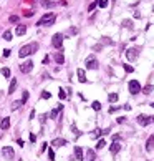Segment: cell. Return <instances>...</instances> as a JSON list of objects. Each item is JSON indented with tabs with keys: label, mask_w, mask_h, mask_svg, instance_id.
Segmentation results:
<instances>
[{
	"label": "cell",
	"mask_w": 154,
	"mask_h": 161,
	"mask_svg": "<svg viewBox=\"0 0 154 161\" xmlns=\"http://www.w3.org/2000/svg\"><path fill=\"white\" fill-rule=\"evenodd\" d=\"M38 50V43L36 42H32V43H28V45H23L22 48H20V52H18V56L20 58H25V56H30V55H33V53Z\"/></svg>",
	"instance_id": "cell-1"
},
{
	"label": "cell",
	"mask_w": 154,
	"mask_h": 161,
	"mask_svg": "<svg viewBox=\"0 0 154 161\" xmlns=\"http://www.w3.org/2000/svg\"><path fill=\"white\" fill-rule=\"evenodd\" d=\"M53 22H55V15H53V13H45V15L36 22V27H38V25H51Z\"/></svg>",
	"instance_id": "cell-2"
},
{
	"label": "cell",
	"mask_w": 154,
	"mask_h": 161,
	"mask_svg": "<svg viewBox=\"0 0 154 161\" xmlns=\"http://www.w3.org/2000/svg\"><path fill=\"white\" fill-rule=\"evenodd\" d=\"M128 88H129L131 95H138V93L141 91V85H139L138 80H131L129 83H128Z\"/></svg>",
	"instance_id": "cell-3"
},
{
	"label": "cell",
	"mask_w": 154,
	"mask_h": 161,
	"mask_svg": "<svg viewBox=\"0 0 154 161\" xmlns=\"http://www.w3.org/2000/svg\"><path fill=\"white\" fill-rule=\"evenodd\" d=\"M61 45H63V35L61 33H55V35L51 37V47L61 48Z\"/></svg>",
	"instance_id": "cell-4"
},
{
	"label": "cell",
	"mask_w": 154,
	"mask_h": 161,
	"mask_svg": "<svg viewBox=\"0 0 154 161\" xmlns=\"http://www.w3.org/2000/svg\"><path fill=\"white\" fill-rule=\"evenodd\" d=\"M2 154H4V158H7V159H12V158L15 156V151H13L12 146H4V148H2Z\"/></svg>",
	"instance_id": "cell-5"
},
{
	"label": "cell",
	"mask_w": 154,
	"mask_h": 161,
	"mask_svg": "<svg viewBox=\"0 0 154 161\" xmlns=\"http://www.w3.org/2000/svg\"><path fill=\"white\" fill-rule=\"evenodd\" d=\"M86 68L88 70H96L98 68V60L95 56H88L86 58Z\"/></svg>",
	"instance_id": "cell-6"
},
{
	"label": "cell",
	"mask_w": 154,
	"mask_h": 161,
	"mask_svg": "<svg viewBox=\"0 0 154 161\" xmlns=\"http://www.w3.org/2000/svg\"><path fill=\"white\" fill-rule=\"evenodd\" d=\"M32 68H33V61L32 60H27L25 63L20 65V72H22V73H30Z\"/></svg>",
	"instance_id": "cell-7"
},
{
	"label": "cell",
	"mask_w": 154,
	"mask_h": 161,
	"mask_svg": "<svg viewBox=\"0 0 154 161\" xmlns=\"http://www.w3.org/2000/svg\"><path fill=\"white\" fill-rule=\"evenodd\" d=\"M138 55H139V52H138V48H129L126 52V58L129 61H134L136 58H138Z\"/></svg>",
	"instance_id": "cell-8"
},
{
	"label": "cell",
	"mask_w": 154,
	"mask_h": 161,
	"mask_svg": "<svg viewBox=\"0 0 154 161\" xmlns=\"http://www.w3.org/2000/svg\"><path fill=\"white\" fill-rule=\"evenodd\" d=\"M138 123L141 126H147L151 123V116H146V115H139L138 116Z\"/></svg>",
	"instance_id": "cell-9"
},
{
	"label": "cell",
	"mask_w": 154,
	"mask_h": 161,
	"mask_svg": "<svg viewBox=\"0 0 154 161\" xmlns=\"http://www.w3.org/2000/svg\"><path fill=\"white\" fill-rule=\"evenodd\" d=\"M119 149H121V145H119V141H113V143H111V146H109V151H111V154H116V153H119Z\"/></svg>",
	"instance_id": "cell-10"
},
{
	"label": "cell",
	"mask_w": 154,
	"mask_h": 161,
	"mask_svg": "<svg viewBox=\"0 0 154 161\" xmlns=\"http://www.w3.org/2000/svg\"><path fill=\"white\" fill-rule=\"evenodd\" d=\"M76 75H78V80L81 81V83H86V81H88V78H86V75H85V70L83 68L76 70Z\"/></svg>",
	"instance_id": "cell-11"
},
{
	"label": "cell",
	"mask_w": 154,
	"mask_h": 161,
	"mask_svg": "<svg viewBox=\"0 0 154 161\" xmlns=\"http://www.w3.org/2000/svg\"><path fill=\"white\" fill-rule=\"evenodd\" d=\"M51 145H53V146H56V148H60V146L68 145V141H66V140H63V138H56V140H53V141H51Z\"/></svg>",
	"instance_id": "cell-12"
},
{
	"label": "cell",
	"mask_w": 154,
	"mask_h": 161,
	"mask_svg": "<svg viewBox=\"0 0 154 161\" xmlns=\"http://www.w3.org/2000/svg\"><path fill=\"white\" fill-rule=\"evenodd\" d=\"M25 33H27V27H25V25H17V28H15V35L22 37V35H25Z\"/></svg>",
	"instance_id": "cell-13"
},
{
	"label": "cell",
	"mask_w": 154,
	"mask_h": 161,
	"mask_svg": "<svg viewBox=\"0 0 154 161\" xmlns=\"http://www.w3.org/2000/svg\"><path fill=\"white\" fill-rule=\"evenodd\" d=\"M53 58H55V61L58 65H61V63H65V55L61 52H58V53H55V56H53Z\"/></svg>",
	"instance_id": "cell-14"
},
{
	"label": "cell",
	"mask_w": 154,
	"mask_h": 161,
	"mask_svg": "<svg viewBox=\"0 0 154 161\" xmlns=\"http://www.w3.org/2000/svg\"><path fill=\"white\" fill-rule=\"evenodd\" d=\"M75 156L78 158V161H83V148L76 146V148H75Z\"/></svg>",
	"instance_id": "cell-15"
},
{
	"label": "cell",
	"mask_w": 154,
	"mask_h": 161,
	"mask_svg": "<svg viewBox=\"0 0 154 161\" xmlns=\"http://www.w3.org/2000/svg\"><path fill=\"white\" fill-rule=\"evenodd\" d=\"M95 158H96V153L93 151V149H88L86 151V159L85 161H95Z\"/></svg>",
	"instance_id": "cell-16"
},
{
	"label": "cell",
	"mask_w": 154,
	"mask_h": 161,
	"mask_svg": "<svg viewBox=\"0 0 154 161\" xmlns=\"http://www.w3.org/2000/svg\"><path fill=\"white\" fill-rule=\"evenodd\" d=\"M40 5L43 8H51V7H55V2H50V0H42L40 2Z\"/></svg>",
	"instance_id": "cell-17"
},
{
	"label": "cell",
	"mask_w": 154,
	"mask_h": 161,
	"mask_svg": "<svg viewBox=\"0 0 154 161\" xmlns=\"http://www.w3.org/2000/svg\"><path fill=\"white\" fill-rule=\"evenodd\" d=\"M0 128H2V130H8V128H10V118H4L2 123H0Z\"/></svg>",
	"instance_id": "cell-18"
},
{
	"label": "cell",
	"mask_w": 154,
	"mask_h": 161,
	"mask_svg": "<svg viewBox=\"0 0 154 161\" xmlns=\"http://www.w3.org/2000/svg\"><path fill=\"white\" fill-rule=\"evenodd\" d=\"M118 98H119L118 93H109V95H108V101H109V103H116Z\"/></svg>",
	"instance_id": "cell-19"
},
{
	"label": "cell",
	"mask_w": 154,
	"mask_h": 161,
	"mask_svg": "<svg viewBox=\"0 0 154 161\" xmlns=\"http://www.w3.org/2000/svg\"><path fill=\"white\" fill-rule=\"evenodd\" d=\"M15 88H17V80H15V78H12V81H10V86H8V93L12 95V93L15 91Z\"/></svg>",
	"instance_id": "cell-20"
},
{
	"label": "cell",
	"mask_w": 154,
	"mask_h": 161,
	"mask_svg": "<svg viewBox=\"0 0 154 161\" xmlns=\"http://www.w3.org/2000/svg\"><path fill=\"white\" fill-rule=\"evenodd\" d=\"M22 105H23V101H22V100H17V101H13V103H12V111H17V110H18Z\"/></svg>",
	"instance_id": "cell-21"
},
{
	"label": "cell",
	"mask_w": 154,
	"mask_h": 161,
	"mask_svg": "<svg viewBox=\"0 0 154 161\" xmlns=\"http://www.w3.org/2000/svg\"><path fill=\"white\" fill-rule=\"evenodd\" d=\"M12 37H13V33H12V30H5V32H4V40H7V42H10V40H12Z\"/></svg>",
	"instance_id": "cell-22"
},
{
	"label": "cell",
	"mask_w": 154,
	"mask_h": 161,
	"mask_svg": "<svg viewBox=\"0 0 154 161\" xmlns=\"http://www.w3.org/2000/svg\"><path fill=\"white\" fill-rule=\"evenodd\" d=\"M121 25H123L124 28H133V20H128V18H126V20L121 22Z\"/></svg>",
	"instance_id": "cell-23"
},
{
	"label": "cell",
	"mask_w": 154,
	"mask_h": 161,
	"mask_svg": "<svg viewBox=\"0 0 154 161\" xmlns=\"http://www.w3.org/2000/svg\"><path fill=\"white\" fill-rule=\"evenodd\" d=\"M2 75H4L5 78H10V77H12V73H10V68L4 67V68H2Z\"/></svg>",
	"instance_id": "cell-24"
},
{
	"label": "cell",
	"mask_w": 154,
	"mask_h": 161,
	"mask_svg": "<svg viewBox=\"0 0 154 161\" xmlns=\"http://www.w3.org/2000/svg\"><path fill=\"white\" fill-rule=\"evenodd\" d=\"M96 2H98V5H99L101 8H106L108 4H109V0H96Z\"/></svg>",
	"instance_id": "cell-25"
},
{
	"label": "cell",
	"mask_w": 154,
	"mask_h": 161,
	"mask_svg": "<svg viewBox=\"0 0 154 161\" xmlns=\"http://www.w3.org/2000/svg\"><path fill=\"white\" fill-rule=\"evenodd\" d=\"M91 108L99 111V110H101V103H99V101H93V103H91Z\"/></svg>",
	"instance_id": "cell-26"
},
{
	"label": "cell",
	"mask_w": 154,
	"mask_h": 161,
	"mask_svg": "<svg viewBox=\"0 0 154 161\" xmlns=\"http://www.w3.org/2000/svg\"><path fill=\"white\" fill-rule=\"evenodd\" d=\"M152 88H154L152 85H146V86H144V90H141V91H142V93H146V95H149V93L152 91Z\"/></svg>",
	"instance_id": "cell-27"
},
{
	"label": "cell",
	"mask_w": 154,
	"mask_h": 161,
	"mask_svg": "<svg viewBox=\"0 0 154 161\" xmlns=\"http://www.w3.org/2000/svg\"><path fill=\"white\" fill-rule=\"evenodd\" d=\"M101 135H103V131H101V130H99V128H96L95 131L91 133V138H98V136H101Z\"/></svg>",
	"instance_id": "cell-28"
},
{
	"label": "cell",
	"mask_w": 154,
	"mask_h": 161,
	"mask_svg": "<svg viewBox=\"0 0 154 161\" xmlns=\"http://www.w3.org/2000/svg\"><path fill=\"white\" fill-rule=\"evenodd\" d=\"M104 146H106V141H104V140H99L98 145H96V149H103Z\"/></svg>",
	"instance_id": "cell-29"
},
{
	"label": "cell",
	"mask_w": 154,
	"mask_h": 161,
	"mask_svg": "<svg viewBox=\"0 0 154 161\" xmlns=\"http://www.w3.org/2000/svg\"><path fill=\"white\" fill-rule=\"evenodd\" d=\"M58 91H60V93H58V96H60V100H65V98H66V96H68L66 93H65V90H63V88H60V90H58Z\"/></svg>",
	"instance_id": "cell-30"
},
{
	"label": "cell",
	"mask_w": 154,
	"mask_h": 161,
	"mask_svg": "<svg viewBox=\"0 0 154 161\" xmlns=\"http://www.w3.org/2000/svg\"><path fill=\"white\" fill-rule=\"evenodd\" d=\"M152 145H154V136H151L149 140H147V143H146V148L151 149V148H152Z\"/></svg>",
	"instance_id": "cell-31"
},
{
	"label": "cell",
	"mask_w": 154,
	"mask_h": 161,
	"mask_svg": "<svg viewBox=\"0 0 154 161\" xmlns=\"http://www.w3.org/2000/svg\"><path fill=\"white\" fill-rule=\"evenodd\" d=\"M42 98H43V100H50V98H51V93H50V91H43V93H42Z\"/></svg>",
	"instance_id": "cell-32"
},
{
	"label": "cell",
	"mask_w": 154,
	"mask_h": 161,
	"mask_svg": "<svg viewBox=\"0 0 154 161\" xmlns=\"http://www.w3.org/2000/svg\"><path fill=\"white\" fill-rule=\"evenodd\" d=\"M103 43H106V45H113V43H114V42H113V40H109V38H108V37H103Z\"/></svg>",
	"instance_id": "cell-33"
},
{
	"label": "cell",
	"mask_w": 154,
	"mask_h": 161,
	"mask_svg": "<svg viewBox=\"0 0 154 161\" xmlns=\"http://www.w3.org/2000/svg\"><path fill=\"white\" fill-rule=\"evenodd\" d=\"M58 113H60V110H58V108H56V110H51V111H50V118L53 120V118H55L56 115H58Z\"/></svg>",
	"instance_id": "cell-34"
},
{
	"label": "cell",
	"mask_w": 154,
	"mask_h": 161,
	"mask_svg": "<svg viewBox=\"0 0 154 161\" xmlns=\"http://www.w3.org/2000/svg\"><path fill=\"white\" fill-rule=\"evenodd\" d=\"M76 33H78V28H75V27H71L68 30V35H76Z\"/></svg>",
	"instance_id": "cell-35"
},
{
	"label": "cell",
	"mask_w": 154,
	"mask_h": 161,
	"mask_svg": "<svg viewBox=\"0 0 154 161\" xmlns=\"http://www.w3.org/2000/svg\"><path fill=\"white\" fill-rule=\"evenodd\" d=\"M48 158H50V159H51V161L55 159V151H53V149H51V148H50V149H48Z\"/></svg>",
	"instance_id": "cell-36"
},
{
	"label": "cell",
	"mask_w": 154,
	"mask_h": 161,
	"mask_svg": "<svg viewBox=\"0 0 154 161\" xmlns=\"http://www.w3.org/2000/svg\"><path fill=\"white\" fill-rule=\"evenodd\" d=\"M123 67H124V70H126L128 73H133V72H134V68H133L131 65H123Z\"/></svg>",
	"instance_id": "cell-37"
},
{
	"label": "cell",
	"mask_w": 154,
	"mask_h": 161,
	"mask_svg": "<svg viewBox=\"0 0 154 161\" xmlns=\"http://www.w3.org/2000/svg\"><path fill=\"white\" fill-rule=\"evenodd\" d=\"M96 5H98V2H93V4H91L90 7H88V12H93V10L96 8Z\"/></svg>",
	"instance_id": "cell-38"
},
{
	"label": "cell",
	"mask_w": 154,
	"mask_h": 161,
	"mask_svg": "<svg viewBox=\"0 0 154 161\" xmlns=\"http://www.w3.org/2000/svg\"><path fill=\"white\" fill-rule=\"evenodd\" d=\"M8 20H10V23H17V22H18V17H17V15H12Z\"/></svg>",
	"instance_id": "cell-39"
},
{
	"label": "cell",
	"mask_w": 154,
	"mask_h": 161,
	"mask_svg": "<svg viewBox=\"0 0 154 161\" xmlns=\"http://www.w3.org/2000/svg\"><path fill=\"white\" fill-rule=\"evenodd\" d=\"M28 96H30V95H28V91H23V95H22V101L25 103V101L28 100Z\"/></svg>",
	"instance_id": "cell-40"
},
{
	"label": "cell",
	"mask_w": 154,
	"mask_h": 161,
	"mask_svg": "<svg viewBox=\"0 0 154 161\" xmlns=\"http://www.w3.org/2000/svg\"><path fill=\"white\" fill-rule=\"evenodd\" d=\"M71 130H73V133H75L76 136H80V135H81V131H78V130H76V126H75V125L71 126Z\"/></svg>",
	"instance_id": "cell-41"
},
{
	"label": "cell",
	"mask_w": 154,
	"mask_h": 161,
	"mask_svg": "<svg viewBox=\"0 0 154 161\" xmlns=\"http://www.w3.org/2000/svg\"><path fill=\"white\" fill-rule=\"evenodd\" d=\"M101 48H103L101 43H98V45H95V47H93V50H95V52H98V50H101Z\"/></svg>",
	"instance_id": "cell-42"
},
{
	"label": "cell",
	"mask_w": 154,
	"mask_h": 161,
	"mask_svg": "<svg viewBox=\"0 0 154 161\" xmlns=\"http://www.w3.org/2000/svg\"><path fill=\"white\" fill-rule=\"evenodd\" d=\"M119 110V106H111L109 108V113H114V111H118Z\"/></svg>",
	"instance_id": "cell-43"
},
{
	"label": "cell",
	"mask_w": 154,
	"mask_h": 161,
	"mask_svg": "<svg viewBox=\"0 0 154 161\" xmlns=\"http://www.w3.org/2000/svg\"><path fill=\"white\" fill-rule=\"evenodd\" d=\"M4 56H5V58H7V56H10V50H8V48L4 50Z\"/></svg>",
	"instance_id": "cell-44"
},
{
	"label": "cell",
	"mask_w": 154,
	"mask_h": 161,
	"mask_svg": "<svg viewBox=\"0 0 154 161\" xmlns=\"http://www.w3.org/2000/svg\"><path fill=\"white\" fill-rule=\"evenodd\" d=\"M121 140V136H119V135H113V141H119Z\"/></svg>",
	"instance_id": "cell-45"
},
{
	"label": "cell",
	"mask_w": 154,
	"mask_h": 161,
	"mask_svg": "<svg viewBox=\"0 0 154 161\" xmlns=\"http://www.w3.org/2000/svg\"><path fill=\"white\" fill-rule=\"evenodd\" d=\"M30 141H32V143H35V141H36V136H35V135H30Z\"/></svg>",
	"instance_id": "cell-46"
},
{
	"label": "cell",
	"mask_w": 154,
	"mask_h": 161,
	"mask_svg": "<svg viewBox=\"0 0 154 161\" xmlns=\"http://www.w3.org/2000/svg\"><path fill=\"white\" fill-rule=\"evenodd\" d=\"M33 15V10H28V12H25V17H32Z\"/></svg>",
	"instance_id": "cell-47"
},
{
	"label": "cell",
	"mask_w": 154,
	"mask_h": 161,
	"mask_svg": "<svg viewBox=\"0 0 154 161\" xmlns=\"http://www.w3.org/2000/svg\"><path fill=\"white\" fill-rule=\"evenodd\" d=\"M33 118H35V111L32 110V111H30V120H33Z\"/></svg>",
	"instance_id": "cell-48"
},
{
	"label": "cell",
	"mask_w": 154,
	"mask_h": 161,
	"mask_svg": "<svg viewBox=\"0 0 154 161\" xmlns=\"http://www.w3.org/2000/svg\"><path fill=\"white\" fill-rule=\"evenodd\" d=\"M47 145H48V143H42V151H45V149H47Z\"/></svg>",
	"instance_id": "cell-49"
},
{
	"label": "cell",
	"mask_w": 154,
	"mask_h": 161,
	"mask_svg": "<svg viewBox=\"0 0 154 161\" xmlns=\"http://www.w3.org/2000/svg\"><path fill=\"white\" fill-rule=\"evenodd\" d=\"M151 106H152V108H154V101H152V103H151Z\"/></svg>",
	"instance_id": "cell-50"
},
{
	"label": "cell",
	"mask_w": 154,
	"mask_h": 161,
	"mask_svg": "<svg viewBox=\"0 0 154 161\" xmlns=\"http://www.w3.org/2000/svg\"><path fill=\"white\" fill-rule=\"evenodd\" d=\"M152 12H154V5H152Z\"/></svg>",
	"instance_id": "cell-51"
}]
</instances>
